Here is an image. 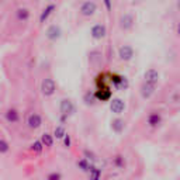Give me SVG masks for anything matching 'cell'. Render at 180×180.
Returning <instances> with one entry per match:
<instances>
[{"mask_svg": "<svg viewBox=\"0 0 180 180\" xmlns=\"http://www.w3.org/2000/svg\"><path fill=\"white\" fill-rule=\"evenodd\" d=\"M115 165H117V166H120V168H121V166L124 165L122 156H117V158H115Z\"/></svg>", "mask_w": 180, "mask_h": 180, "instance_id": "obj_28", "label": "cell"}, {"mask_svg": "<svg viewBox=\"0 0 180 180\" xmlns=\"http://www.w3.org/2000/svg\"><path fill=\"white\" fill-rule=\"evenodd\" d=\"M89 173H90V179H94V180H97L98 177L101 176V172H100V169L94 168V166H90V169H89Z\"/></svg>", "mask_w": 180, "mask_h": 180, "instance_id": "obj_19", "label": "cell"}, {"mask_svg": "<svg viewBox=\"0 0 180 180\" xmlns=\"http://www.w3.org/2000/svg\"><path fill=\"white\" fill-rule=\"evenodd\" d=\"M111 128H112V131H115V132H121L124 129V121L120 120V118H115L111 122Z\"/></svg>", "mask_w": 180, "mask_h": 180, "instance_id": "obj_14", "label": "cell"}, {"mask_svg": "<svg viewBox=\"0 0 180 180\" xmlns=\"http://www.w3.org/2000/svg\"><path fill=\"white\" fill-rule=\"evenodd\" d=\"M59 179H61V174L59 173H52L48 176V180H59Z\"/></svg>", "mask_w": 180, "mask_h": 180, "instance_id": "obj_27", "label": "cell"}, {"mask_svg": "<svg viewBox=\"0 0 180 180\" xmlns=\"http://www.w3.org/2000/svg\"><path fill=\"white\" fill-rule=\"evenodd\" d=\"M143 78H145L146 83L156 84L158 83V79H159V73H158V70H155V69H148L145 72V75H143Z\"/></svg>", "mask_w": 180, "mask_h": 180, "instance_id": "obj_6", "label": "cell"}, {"mask_svg": "<svg viewBox=\"0 0 180 180\" xmlns=\"http://www.w3.org/2000/svg\"><path fill=\"white\" fill-rule=\"evenodd\" d=\"M53 10H55V4H49V6H47V7H45V10L42 11L41 17H39V21H41V22H45V21H47V18L51 16V13H52Z\"/></svg>", "mask_w": 180, "mask_h": 180, "instance_id": "obj_13", "label": "cell"}, {"mask_svg": "<svg viewBox=\"0 0 180 180\" xmlns=\"http://www.w3.org/2000/svg\"><path fill=\"white\" fill-rule=\"evenodd\" d=\"M118 56H120L121 61H129L134 56V49L129 45H122L118 51Z\"/></svg>", "mask_w": 180, "mask_h": 180, "instance_id": "obj_3", "label": "cell"}, {"mask_svg": "<svg viewBox=\"0 0 180 180\" xmlns=\"http://www.w3.org/2000/svg\"><path fill=\"white\" fill-rule=\"evenodd\" d=\"M84 156H86V159L92 160V162H96V155L93 153V152H90V151H84Z\"/></svg>", "mask_w": 180, "mask_h": 180, "instance_id": "obj_25", "label": "cell"}, {"mask_svg": "<svg viewBox=\"0 0 180 180\" xmlns=\"http://www.w3.org/2000/svg\"><path fill=\"white\" fill-rule=\"evenodd\" d=\"M65 146H68V148H69V146H70V137H69V135H65Z\"/></svg>", "mask_w": 180, "mask_h": 180, "instance_id": "obj_29", "label": "cell"}, {"mask_svg": "<svg viewBox=\"0 0 180 180\" xmlns=\"http://www.w3.org/2000/svg\"><path fill=\"white\" fill-rule=\"evenodd\" d=\"M41 124H42V120L38 114H31L30 117H28V125H30L31 128L37 129L41 127Z\"/></svg>", "mask_w": 180, "mask_h": 180, "instance_id": "obj_12", "label": "cell"}, {"mask_svg": "<svg viewBox=\"0 0 180 180\" xmlns=\"http://www.w3.org/2000/svg\"><path fill=\"white\" fill-rule=\"evenodd\" d=\"M8 151V143L6 141L0 139V153H6Z\"/></svg>", "mask_w": 180, "mask_h": 180, "instance_id": "obj_24", "label": "cell"}, {"mask_svg": "<svg viewBox=\"0 0 180 180\" xmlns=\"http://www.w3.org/2000/svg\"><path fill=\"white\" fill-rule=\"evenodd\" d=\"M47 37L49 39H52V41L58 39L59 37H61V28H59L58 25H51V27L47 30Z\"/></svg>", "mask_w": 180, "mask_h": 180, "instance_id": "obj_11", "label": "cell"}, {"mask_svg": "<svg viewBox=\"0 0 180 180\" xmlns=\"http://www.w3.org/2000/svg\"><path fill=\"white\" fill-rule=\"evenodd\" d=\"M177 8L180 10V0H179V3H177Z\"/></svg>", "mask_w": 180, "mask_h": 180, "instance_id": "obj_32", "label": "cell"}, {"mask_svg": "<svg viewBox=\"0 0 180 180\" xmlns=\"http://www.w3.org/2000/svg\"><path fill=\"white\" fill-rule=\"evenodd\" d=\"M176 34L180 37V22H177V25H176Z\"/></svg>", "mask_w": 180, "mask_h": 180, "instance_id": "obj_31", "label": "cell"}, {"mask_svg": "<svg viewBox=\"0 0 180 180\" xmlns=\"http://www.w3.org/2000/svg\"><path fill=\"white\" fill-rule=\"evenodd\" d=\"M159 122H160V115L158 112H153V114H151L148 117V124L151 127H156Z\"/></svg>", "mask_w": 180, "mask_h": 180, "instance_id": "obj_16", "label": "cell"}, {"mask_svg": "<svg viewBox=\"0 0 180 180\" xmlns=\"http://www.w3.org/2000/svg\"><path fill=\"white\" fill-rule=\"evenodd\" d=\"M94 97H93V94H90V93H87L86 96H84V101H86V104H93L94 103Z\"/></svg>", "mask_w": 180, "mask_h": 180, "instance_id": "obj_26", "label": "cell"}, {"mask_svg": "<svg viewBox=\"0 0 180 180\" xmlns=\"http://www.w3.org/2000/svg\"><path fill=\"white\" fill-rule=\"evenodd\" d=\"M94 97L97 98V100L107 101V100H110V97H111V90H110L108 87H103V89H100V90L96 92Z\"/></svg>", "mask_w": 180, "mask_h": 180, "instance_id": "obj_9", "label": "cell"}, {"mask_svg": "<svg viewBox=\"0 0 180 180\" xmlns=\"http://www.w3.org/2000/svg\"><path fill=\"white\" fill-rule=\"evenodd\" d=\"M42 142L41 141H35V142L31 145V151H34V152H37V153H39V152L42 151Z\"/></svg>", "mask_w": 180, "mask_h": 180, "instance_id": "obj_22", "label": "cell"}, {"mask_svg": "<svg viewBox=\"0 0 180 180\" xmlns=\"http://www.w3.org/2000/svg\"><path fill=\"white\" fill-rule=\"evenodd\" d=\"M28 17H30V11H28L27 8H18V10H17V18L18 20L25 21V20H28Z\"/></svg>", "mask_w": 180, "mask_h": 180, "instance_id": "obj_18", "label": "cell"}, {"mask_svg": "<svg viewBox=\"0 0 180 180\" xmlns=\"http://www.w3.org/2000/svg\"><path fill=\"white\" fill-rule=\"evenodd\" d=\"M78 166L83 172H89V169H90V165H89V162H87V159H80L78 162Z\"/></svg>", "mask_w": 180, "mask_h": 180, "instance_id": "obj_21", "label": "cell"}, {"mask_svg": "<svg viewBox=\"0 0 180 180\" xmlns=\"http://www.w3.org/2000/svg\"><path fill=\"white\" fill-rule=\"evenodd\" d=\"M55 89H56V84L52 79H44V80H42L41 92L44 96H52L53 93H55Z\"/></svg>", "mask_w": 180, "mask_h": 180, "instance_id": "obj_1", "label": "cell"}, {"mask_svg": "<svg viewBox=\"0 0 180 180\" xmlns=\"http://www.w3.org/2000/svg\"><path fill=\"white\" fill-rule=\"evenodd\" d=\"M96 10H97V4H96L94 2H90V0L89 2H84L80 7V13L86 17L93 16V14L96 13Z\"/></svg>", "mask_w": 180, "mask_h": 180, "instance_id": "obj_2", "label": "cell"}, {"mask_svg": "<svg viewBox=\"0 0 180 180\" xmlns=\"http://www.w3.org/2000/svg\"><path fill=\"white\" fill-rule=\"evenodd\" d=\"M110 108L115 114H121L124 111V108H125V103L121 98H112L111 103H110Z\"/></svg>", "mask_w": 180, "mask_h": 180, "instance_id": "obj_4", "label": "cell"}, {"mask_svg": "<svg viewBox=\"0 0 180 180\" xmlns=\"http://www.w3.org/2000/svg\"><path fill=\"white\" fill-rule=\"evenodd\" d=\"M6 118H7V121H10V122H17L20 117L16 110H8V111L6 112Z\"/></svg>", "mask_w": 180, "mask_h": 180, "instance_id": "obj_15", "label": "cell"}, {"mask_svg": "<svg viewBox=\"0 0 180 180\" xmlns=\"http://www.w3.org/2000/svg\"><path fill=\"white\" fill-rule=\"evenodd\" d=\"M117 87H118V89H121V90H125L127 87H128V80H127L125 78H121L120 83L117 84Z\"/></svg>", "mask_w": 180, "mask_h": 180, "instance_id": "obj_23", "label": "cell"}, {"mask_svg": "<svg viewBox=\"0 0 180 180\" xmlns=\"http://www.w3.org/2000/svg\"><path fill=\"white\" fill-rule=\"evenodd\" d=\"M153 92H155V84H152V83H143L142 84V87H141V96H142L143 98H149L152 94H153Z\"/></svg>", "mask_w": 180, "mask_h": 180, "instance_id": "obj_8", "label": "cell"}, {"mask_svg": "<svg viewBox=\"0 0 180 180\" xmlns=\"http://www.w3.org/2000/svg\"><path fill=\"white\" fill-rule=\"evenodd\" d=\"M53 135H55L58 139H61V138H63L65 135H66V131H65V128L62 125H59V127H56L55 128V132H53Z\"/></svg>", "mask_w": 180, "mask_h": 180, "instance_id": "obj_20", "label": "cell"}, {"mask_svg": "<svg viewBox=\"0 0 180 180\" xmlns=\"http://www.w3.org/2000/svg\"><path fill=\"white\" fill-rule=\"evenodd\" d=\"M104 4H106L107 10H111V2L110 0H104Z\"/></svg>", "mask_w": 180, "mask_h": 180, "instance_id": "obj_30", "label": "cell"}, {"mask_svg": "<svg viewBox=\"0 0 180 180\" xmlns=\"http://www.w3.org/2000/svg\"><path fill=\"white\" fill-rule=\"evenodd\" d=\"M92 37L94 39H101L106 37V27L101 24H96L94 27L92 28Z\"/></svg>", "mask_w": 180, "mask_h": 180, "instance_id": "obj_7", "label": "cell"}, {"mask_svg": "<svg viewBox=\"0 0 180 180\" xmlns=\"http://www.w3.org/2000/svg\"><path fill=\"white\" fill-rule=\"evenodd\" d=\"M61 112L63 115H69V114H72V111H73V104H72V101L70 100H68V98H63V100L61 101Z\"/></svg>", "mask_w": 180, "mask_h": 180, "instance_id": "obj_10", "label": "cell"}, {"mask_svg": "<svg viewBox=\"0 0 180 180\" xmlns=\"http://www.w3.org/2000/svg\"><path fill=\"white\" fill-rule=\"evenodd\" d=\"M134 25V16L132 14H124L120 20V27L122 30H129V28Z\"/></svg>", "mask_w": 180, "mask_h": 180, "instance_id": "obj_5", "label": "cell"}, {"mask_svg": "<svg viewBox=\"0 0 180 180\" xmlns=\"http://www.w3.org/2000/svg\"><path fill=\"white\" fill-rule=\"evenodd\" d=\"M41 142H42V145H45V146H52V143H53V138H52V135L51 134H42L41 135Z\"/></svg>", "mask_w": 180, "mask_h": 180, "instance_id": "obj_17", "label": "cell"}, {"mask_svg": "<svg viewBox=\"0 0 180 180\" xmlns=\"http://www.w3.org/2000/svg\"><path fill=\"white\" fill-rule=\"evenodd\" d=\"M0 2H2V0H0Z\"/></svg>", "mask_w": 180, "mask_h": 180, "instance_id": "obj_33", "label": "cell"}]
</instances>
